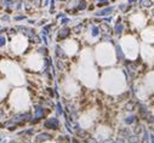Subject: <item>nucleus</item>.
<instances>
[{
  "mask_svg": "<svg viewBox=\"0 0 154 143\" xmlns=\"http://www.w3.org/2000/svg\"><path fill=\"white\" fill-rule=\"evenodd\" d=\"M0 142H1V138H0Z\"/></svg>",
  "mask_w": 154,
  "mask_h": 143,
  "instance_id": "15",
  "label": "nucleus"
},
{
  "mask_svg": "<svg viewBox=\"0 0 154 143\" xmlns=\"http://www.w3.org/2000/svg\"><path fill=\"white\" fill-rule=\"evenodd\" d=\"M133 121H135V117H129V118H126L125 119V122H126V124H132V122Z\"/></svg>",
  "mask_w": 154,
  "mask_h": 143,
  "instance_id": "5",
  "label": "nucleus"
},
{
  "mask_svg": "<svg viewBox=\"0 0 154 143\" xmlns=\"http://www.w3.org/2000/svg\"><path fill=\"white\" fill-rule=\"evenodd\" d=\"M57 112H58V114H62L63 113V111H62V107H61V104H57Z\"/></svg>",
  "mask_w": 154,
  "mask_h": 143,
  "instance_id": "10",
  "label": "nucleus"
},
{
  "mask_svg": "<svg viewBox=\"0 0 154 143\" xmlns=\"http://www.w3.org/2000/svg\"><path fill=\"white\" fill-rule=\"evenodd\" d=\"M44 126L48 127V128H51V130H57V128H58V120H57L56 118L49 119V120L44 124Z\"/></svg>",
  "mask_w": 154,
  "mask_h": 143,
  "instance_id": "1",
  "label": "nucleus"
},
{
  "mask_svg": "<svg viewBox=\"0 0 154 143\" xmlns=\"http://www.w3.org/2000/svg\"><path fill=\"white\" fill-rule=\"evenodd\" d=\"M130 142L136 143V142H138V138L136 137V136H132V137H130Z\"/></svg>",
  "mask_w": 154,
  "mask_h": 143,
  "instance_id": "8",
  "label": "nucleus"
},
{
  "mask_svg": "<svg viewBox=\"0 0 154 143\" xmlns=\"http://www.w3.org/2000/svg\"><path fill=\"white\" fill-rule=\"evenodd\" d=\"M5 45V38L3 35H0V46H4Z\"/></svg>",
  "mask_w": 154,
  "mask_h": 143,
  "instance_id": "9",
  "label": "nucleus"
},
{
  "mask_svg": "<svg viewBox=\"0 0 154 143\" xmlns=\"http://www.w3.org/2000/svg\"><path fill=\"white\" fill-rule=\"evenodd\" d=\"M68 34H69V29H63V30H61V32H59V39L66 38Z\"/></svg>",
  "mask_w": 154,
  "mask_h": 143,
  "instance_id": "4",
  "label": "nucleus"
},
{
  "mask_svg": "<svg viewBox=\"0 0 154 143\" xmlns=\"http://www.w3.org/2000/svg\"><path fill=\"white\" fill-rule=\"evenodd\" d=\"M141 128H142L141 126H137L136 130H135V132H136V133H139V132H141Z\"/></svg>",
  "mask_w": 154,
  "mask_h": 143,
  "instance_id": "11",
  "label": "nucleus"
},
{
  "mask_svg": "<svg viewBox=\"0 0 154 143\" xmlns=\"http://www.w3.org/2000/svg\"><path fill=\"white\" fill-rule=\"evenodd\" d=\"M147 121H148L149 124L154 122V117H153V115H147Z\"/></svg>",
  "mask_w": 154,
  "mask_h": 143,
  "instance_id": "6",
  "label": "nucleus"
},
{
  "mask_svg": "<svg viewBox=\"0 0 154 143\" xmlns=\"http://www.w3.org/2000/svg\"><path fill=\"white\" fill-rule=\"evenodd\" d=\"M73 143H79V142H78L77 140H73Z\"/></svg>",
  "mask_w": 154,
  "mask_h": 143,
  "instance_id": "13",
  "label": "nucleus"
},
{
  "mask_svg": "<svg viewBox=\"0 0 154 143\" xmlns=\"http://www.w3.org/2000/svg\"><path fill=\"white\" fill-rule=\"evenodd\" d=\"M0 119H1V112H0Z\"/></svg>",
  "mask_w": 154,
  "mask_h": 143,
  "instance_id": "14",
  "label": "nucleus"
},
{
  "mask_svg": "<svg viewBox=\"0 0 154 143\" xmlns=\"http://www.w3.org/2000/svg\"><path fill=\"white\" fill-rule=\"evenodd\" d=\"M86 143H97V141H96L95 138L90 137V138H88V140H86Z\"/></svg>",
  "mask_w": 154,
  "mask_h": 143,
  "instance_id": "7",
  "label": "nucleus"
},
{
  "mask_svg": "<svg viewBox=\"0 0 154 143\" xmlns=\"http://www.w3.org/2000/svg\"><path fill=\"white\" fill-rule=\"evenodd\" d=\"M51 138V136L49 133H40L37 136V142H43V141H48Z\"/></svg>",
  "mask_w": 154,
  "mask_h": 143,
  "instance_id": "3",
  "label": "nucleus"
},
{
  "mask_svg": "<svg viewBox=\"0 0 154 143\" xmlns=\"http://www.w3.org/2000/svg\"><path fill=\"white\" fill-rule=\"evenodd\" d=\"M44 115H45V113H44V109L41 107H35V120H33V122H37L39 119H41V118H44Z\"/></svg>",
  "mask_w": 154,
  "mask_h": 143,
  "instance_id": "2",
  "label": "nucleus"
},
{
  "mask_svg": "<svg viewBox=\"0 0 154 143\" xmlns=\"http://www.w3.org/2000/svg\"><path fill=\"white\" fill-rule=\"evenodd\" d=\"M151 140H152V143H154V135H151Z\"/></svg>",
  "mask_w": 154,
  "mask_h": 143,
  "instance_id": "12",
  "label": "nucleus"
}]
</instances>
